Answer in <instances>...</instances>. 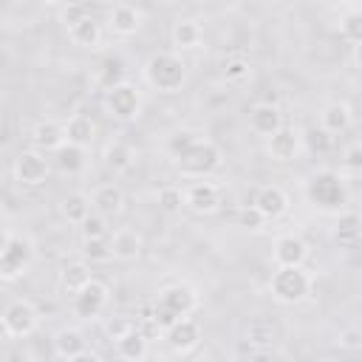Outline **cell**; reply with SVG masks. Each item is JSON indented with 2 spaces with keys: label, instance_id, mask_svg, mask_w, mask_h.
<instances>
[{
  "label": "cell",
  "instance_id": "6da1fadb",
  "mask_svg": "<svg viewBox=\"0 0 362 362\" xmlns=\"http://www.w3.org/2000/svg\"><path fill=\"white\" fill-rule=\"evenodd\" d=\"M144 79L158 93H178L187 82V62L175 51H156L144 62Z\"/></svg>",
  "mask_w": 362,
  "mask_h": 362
},
{
  "label": "cell",
  "instance_id": "7a4b0ae2",
  "mask_svg": "<svg viewBox=\"0 0 362 362\" xmlns=\"http://www.w3.org/2000/svg\"><path fill=\"white\" fill-rule=\"evenodd\" d=\"M269 291L277 303L283 305H294L303 303L311 291V277L305 274L303 266L291 269V266H274L272 277H269Z\"/></svg>",
  "mask_w": 362,
  "mask_h": 362
},
{
  "label": "cell",
  "instance_id": "3957f363",
  "mask_svg": "<svg viewBox=\"0 0 362 362\" xmlns=\"http://www.w3.org/2000/svg\"><path fill=\"white\" fill-rule=\"evenodd\" d=\"M221 167V147L215 144V141H209V139H198L181 158H178V170H181V175H187V178H209L215 170Z\"/></svg>",
  "mask_w": 362,
  "mask_h": 362
},
{
  "label": "cell",
  "instance_id": "277c9868",
  "mask_svg": "<svg viewBox=\"0 0 362 362\" xmlns=\"http://www.w3.org/2000/svg\"><path fill=\"white\" fill-rule=\"evenodd\" d=\"M305 192H308V198H311L317 206H322V209H342L345 201H348V192H345V187H342V178H339V173H334V170H320V173H314V175L308 178V184H305Z\"/></svg>",
  "mask_w": 362,
  "mask_h": 362
},
{
  "label": "cell",
  "instance_id": "5b68a950",
  "mask_svg": "<svg viewBox=\"0 0 362 362\" xmlns=\"http://www.w3.org/2000/svg\"><path fill=\"white\" fill-rule=\"evenodd\" d=\"M105 110L116 122H133L141 116V93L130 82L113 85L105 90Z\"/></svg>",
  "mask_w": 362,
  "mask_h": 362
},
{
  "label": "cell",
  "instance_id": "8992f818",
  "mask_svg": "<svg viewBox=\"0 0 362 362\" xmlns=\"http://www.w3.org/2000/svg\"><path fill=\"white\" fill-rule=\"evenodd\" d=\"M0 325H3L6 337H28L40 325V308L31 300H14L6 305Z\"/></svg>",
  "mask_w": 362,
  "mask_h": 362
},
{
  "label": "cell",
  "instance_id": "52a82bcc",
  "mask_svg": "<svg viewBox=\"0 0 362 362\" xmlns=\"http://www.w3.org/2000/svg\"><path fill=\"white\" fill-rule=\"evenodd\" d=\"M107 303H110V288H107V283H102V280L93 277L82 291H76V294L71 297V311H74V317H79V320H96V317L105 314Z\"/></svg>",
  "mask_w": 362,
  "mask_h": 362
},
{
  "label": "cell",
  "instance_id": "ba28073f",
  "mask_svg": "<svg viewBox=\"0 0 362 362\" xmlns=\"http://www.w3.org/2000/svg\"><path fill=\"white\" fill-rule=\"evenodd\" d=\"M48 173H51V164H48L45 153H40L34 147L17 153V158H14V178L23 187H40V184H45Z\"/></svg>",
  "mask_w": 362,
  "mask_h": 362
},
{
  "label": "cell",
  "instance_id": "9c48e42d",
  "mask_svg": "<svg viewBox=\"0 0 362 362\" xmlns=\"http://www.w3.org/2000/svg\"><path fill=\"white\" fill-rule=\"evenodd\" d=\"M31 263V240L11 235L8 246L0 252V280H17L25 274Z\"/></svg>",
  "mask_w": 362,
  "mask_h": 362
},
{
  "label": "cell",
  "instance_id": "30bf717a",
  "mask_svg": "<svg viewBox=\"0 0 362 362\" xmlns=\"http://www.w3.org/2000/svg\"><path fill=\"white\" fill-rule=\"evenodd\" d=\"M184 206H189L192 212L198 215H209L221 206V189L218 184L201 178V181H192L184 187Z\"/></svg>",
  "mask_w": 362,
  "mask_h": 362
},
{
  "label": "cell",
  "instance_id": "8fae6325",
  "mask_svg": "<svg viewBox=\"0 0 362 362\" xmlns=\"http://www.w3.org/2000/svg\"><path fill=\"white\" fill-rule=\"evenodd\" d=\"M303 150V136L297 127H288L283 124L277 133H272L266 139V153L272 161H294Z\"/></svg>",
  "mask_w": 362,
  "mask_h": 362
},
{
  "label": "cell",
  "instance_id": "7c38bea8",
  "mask_svg": "<svg viewBox=\"0 0 362 362\" xmlns=\"http://www.w3.org/2000/svg\"><path fill=\"white\" fill-rule=\"evenodd\" d=\"M195 305H198V294H195L189 286H181V283L167 286V288H161V294H158V308L167 311V314H173L175 320L189 317V314L195 311Z\"/></svg>",
  "mask_w": 362,
  "mask_h": 362
},
{
  "label": "cell",
  "instance_id": "4fadbf2b",
  "mask_svg": "<svg viewBox=\"0 0 362 362\" xmlns=\"http://www.w3.org/2000/svg\"><path fill=\"white\" fill-rule=\"evenodd\" d=\"M144 23V14L133 3H113L107 8V28L116 37H133Z\"/></svg>",
  "mask_w": 362,
  "mask_h": 362
},
{
  "label": "cell",
  "instance_id": "5bb4252c",
  "mask_svg": "<svg viewBox=\"0 0 362 362\" xmlns=\"http://www.w3.org/2000/svg\"><path fill=\"white\" fill-rule=\"evenodd\" d=\"M164 337H167V345H170L175 354H189V351L198 348V342H201V325H198L195 317H181V320H175V322L164 331Z\"/></svg>",
  "mask_w": 362,
  "mask_h": 362
},
{
  "label": "cell",
  "instance_id": "9a60e30c",
  "mask_svg": "<svg viewBox=\"0 0 362 362\" xmlns=\"http://www.w3.org/2000/svg\"><path fill=\"white\" fill-rule=\"evenodd\" d=\"M283 127V113H280V105L274 102H255L252 110H249V130L269 139L272 133H277Z\"/></svg>",
  "mask_w": 362,
  "mask_h": 362
},
{
  "label": "cell",
  "instance_id": "2e32d148",
  "mask_svg": "<svg viewBox=\"0 0 362 362\" xmlns=\"http://www.w3.org/2000/svg\"><path fill=\"white\" fill-rule=\"evenodd\" d=\"M272 257H274L277 266H291V269H297V266H303V263L308 260V246H305V240L297 238V235H283V238L274 240Z\"/></svg>",
  "mask_w": 362,
  "mask_h": 362
},
{
  "label": "cell",
  "instance_id": "e0dca14e",
  "mask_svg": "<svg viewBox=\"0 0 362 362\" xmlns=\"http://www.w3.org/2000/svg\"><path fill=\"white\" fill-rule=\"evenodd\" d=\"M170 40L175 45V54L178 51H195V48L204 45V25L198 20H192V17H181V20L173 23Z\"/></svg>",
  "mask_w": 362,
  "mask_h": 362
},
{
  "label": "cell",
  "instance_id": "ac0fdd59",
  "mask_svg": "<svg viewBox=\"0 0 362 362\" xmlns=\"http://www.w3.org/2000/svg\"><path fill=\"white\" fill-rule=\"evenodd\" d=\"M252 206H255L266 221H274V218H280V215L288 209V195H286L277 184H266V187H260V189L255 192Z\"/></svg>",
  "mask_w": 362,
  "mask_h": 362
},
{
  "label": "cell",
  "instance_id": "d6986e66",
  "mask_svg": "<svg viewBox=\"0 0 362 362\" xmlns=\"http://www.w3.org/2000/svg\"><path fill=\"white\" fill-rule=\"evenodd\" d=\"M62 130H65V141L76 147H90L96 139V122L88 113H71L62 122Z\"/></svg>",
  "mask_w": 362,
  "mask_h": 362
},
{
  "label": "cell",
  "instance_id": "ffe728a7",
  "mask_svg": "<svg viewBox=\"0 0 362 362\" xmlns=\"http://www.w3.org/2000/svg\"><path fill=\"white\" fill-rule=\"evenodd\" d=\"M68 28V40L79 48H96L102 42V23L88 11L85 17H79L76 23L65 25Z\"/></svg>",
  "mask_w": 362,
  "mask_h": 362
},
{
  "label": "cell",
  "instance_id": "44dd1931",
  "mask_svg": "<svg viewBox=\"0 0 362 362\" xmlns=\"http://www.w3.org/2000/svg\"><path fill=\"white\" fill-rule=\"evenodd\" d=\"M31 144H34V150H40V153H57L62 144H65V130H62V124L59 122H40V124H34V130H31Z\"/></svg>",
  "mask_w": 362,
  "mask_h": 362
},
{
  "label": "cell",
  "instance_id": "7402d4cb",
  "mask_svg": "<svg viewBox=\"0 0 362 362\" xmlns=\"http://www.w3.org/2000/svg\"><path fill=\"white\" fill-rule=\"evenodd\" d=\"M124 206V195L116 184H99L93 192H90V209L105 215V218H113L119 215Z\"/></svg>",
  "mask_w": 362,
  "mask_h": 362
},
{
  "label": "cell",
  "instance_id": "603a6c76",
  "mask_svg": "<svg viewBox=\"0 0 362 362\" xmlns=\"http://www.w3.org/2000/svg\"><path fill=\"white\" fill-rule=\"evenodd\" d=\"M107 240H110V255L116 260H136L141 255V246H144L141 243V235L136 229H127V226L110 232Z\"/></svg>",
  "mask_w": 362,
  "mask_h": 362
},
{
  "label": "cell",
  "instance_id": "cb8c5ba5",
  "mask_svg": "<svg viewBox=\"0 0 362 362\" xmlns=\"http://www.w3.org/2000/svg\"><path fill=\"white\" fill-rule=\"evenodd\" d=\"M113 351H116V356H119L122 362H144V356H147V351H150L147 334L139 331V328H133V331H127L122 339L113 342Z\"/></svg>",
  "mask_w": 362,
  "mask_h": 362
},
{
  "label": "cell",
  "instance_id": "d4e9b609",
  "mask_svg": "<svg viewBox=\"0 0 362 362\" xmlns=\"http://www.w3.org/2000/svg\"><path fill=\"white\" fill-rule=\"evenodd\" d=\"M351 127V107L345 102H331L322 107L320 113V130H325L328 136H339Z\"/></svg>",
  "mask_w": 362,
  "mask_h": 362
},
{
  "label": "cell",
  "instance_id": "484cf974",
  "mask_svg": "<svg viewBox=\"0 0 362 362\" xmlns=\"http://www.w3.org/2000/svg\"><path fill=\"white\" fill-rule=\"evenodd\" d=\"M90 280H93L90 266L82 263V260H74V263H68V266L59 272V288H62L65 294H71V297H74L76 291H82Z\"/></svg>",
  "mask_w": 362,
  "mask_h": 362
},
{
  "label": "cell",
  "instance_id": "4316f807",
  "mask_svg": "<svg viewBox=\"0 0 362 362\" xmlns=\"http://www.w3.org/2000/svg\"><path fill=\"white\" fill-rule=\"evenodd\" d=\"M54 351L62 356V359H74L76 354L88 351V342H85V334L79 328H59L54 334Z\"/></svg>",
  "mask_w": 362,
  "mask_h": 362
},
{
  "label": "cell",
  "instance_id": "83f0119b",
  "mask_svg": "<svg viewBox=\"0 0 362 362\" xmlns=\"http://www.w3.org/2000/svg\"><path fill=\"white\" fill-rule=\"evenodd\" d=\"M59 212H62V218L68 221V223H82L93 209H90V195H85V192H68L65 198H62V204H59Z\"/></svg>",
  "mask_w": 362,
  "mask_h": 362
},
{
  "label": "cell",
  "instance_id": "f1b7e54d",
  "mask_svg": "<svg viewBox=\"0 0 362 362\" xmlns=\"http://www.w3.org/2000/svg\"><path fill=\"white\" fill-rule=\"evenodd\" d=\"M359 235H362V218H359V212H354V209L339 212V221H337V232H334V238H337L342 246H356Z\"/></svg>",
  "mask_w": 362,
  "mask_h": 362
},
{
  "label": "cell",
  "instance_id": "f546056e",
  "mask_svg": "<svg viewBox=\"0 0 362 362\" xmlns=\"http://www.w3.org/2000/svg\"><path fill=\"white\" fill-rule=\"evenodd\" d=\"M274 339H277V328H274L272 320H266V317L249 320V325H246V342L249 345H255V348H272Z\"/></svg>",
  "mask_w": 362,
  "mask_h": 362
},
{
  "label": "cell",
  "instance_id": "4dcf8cb0",
  "mask_svg": "<svg viewBox=\"0 0 362 362\" xmlns=\"http://www.w3.org/2000/svg\"><path fill=\"white\" fill-rule=\"evenodd\" d=\"M54 161H57V167H59L62 173L76 175V173L85 170V147H76V144H68V141H65V144L54 153Z\"/></svg>",
  "mask_w": 362,
  "mask_h": 362
},
{
  "label": "cell",
  "instance_id": "1f68e13d",
  "mask_svg": "<svg viewBox=\"0 0 362 362\" xmlns=\"http://www.w3.org/2000/svg\"><path fill=\"white\" fill-rule=\"evenodd\" d=\"M105 161H107V167L113 173H124V170L133 167L136 153H133V147L127 141H110L107 144V153H105Z\"/></svg>",
  "mask_w": 362,
  "mask_h": 362
},
{
  "label": "cell",
  "instance_id": "d6a6232c",
  "mask_svg": "<svg viewBox=\"0 0 362 362\" xmlns=\"http://www.w3.org/2000/svg\"><path fill=\"white\" fill-rule=\"evenodd\" d=\"M339 34H342L351 45H356V42L362 40V11H359V8H351L345 17H339Z\"/></svg>",
  "mask_w": 362,
  "mask_h": 362
},
{
  "label": "cell",
  "instance_id": "836d02e7",
  "mask_svg": "<svg viewBox=\"0 0 362 362\" xmlns=\"http://www.w3.org/2000/svg\"><path fill=\"white\" fill-rule=\"evenodd\" d=\"M82 252H85V257H88L90 263H107V260H113V255H110V240H107V238H85Z\"/></svg>",
  "mask_w": 362,
  "mask_h": 362
},
{
  "label": "cell",
  "instance_id": "e575fe53",
  "mask_svg": "<svg viewBox=\"0 0 362 362\" xmlns=\"http://www.w3.org/2000/svg\"><path fill=\"white\" fill-rule=\"evenodd\" d=\"M198 139H201V136H198L195 130H178V133H173V136L167 139V153H170L173 158H181Z\"/></svg>",
  "mask_w": 362,
  "mask_h": 362
},
{
  "label": "cell",
  "instance_id": "d590c367",
  "mask_svg": "<svg viewBox=\"0 0 362 362\" xmlns=\"http://www.w3.org/2000/svg\"><path fill=\"white\" fill-rule=\"evenodd\" d=\"M79 229H82V238H110L107 218L99 215V212H90V215L79 223Z\"/></svg>",
  "mask_w": 362,
  "mask_h": 362
},
{
  "label": "cell",
  "instance_id": "8d00e7d4",
  "mask_svg": "<svg viewBox=\"0 0 362 362\" xmlns=\"http://www.w3.org/2000/svg\"><path fill=\"white\" fill-rule=\"evenodd\" d=\"M158 206L164 212H178L184 206V189L181 187H161L158 189Z\"/></svg>",
  "mask_w": 362,
  "mask_h": 362
},
{
  "label": "cell",
  "instance_id": "74e56055",
  "mask_svg": "<svg viewBox=\"0 0 362 362\" xmlns=\"http://www.w3.org/2000/svg\"><path fill=\"white\" fill-rule=\"evenodd\" d=\"M223 76H226V82H243V79L249 76V59L232 57V59L223 65Z\"/></svg>",
  "mask_w": 362,
  "mask_h": 362
},
{
  "label": "cell",
  "instance_id": "f35d334b",
  "mask_svg": "<svg viewBox=\"0 0 362 362\" xmlns=\"http://www.w3.org/2000/svg\"><path fill=\"white\" fill-rule=\"evenodd\" d=\"M238 223L243 226V229H252V232H257V229H263V223H266V218L252 206V204H246V206H240V212H238Z\"/></svg>",
  "mask_w": 362,
  "mask_h": 362
},
{
  "label": "cell",
  "instance_id": "ab89813d",
  "mask_svg": "<svg viewBox=\"0 0 362 362\" xmlns=\"http://www.w3.org/2000/svg\"><path fill=\"white\" fill-rule=\"evenodd\" d=\"M136 325L127 320V317H110L107 322H105V334H107V339L110 342H116V339H122L127 331H133Z\"/></svg>",
  "mask_w": 362,
  "mask_h": 362
},
{
  "label": "cell",
  "instance_id": "60d3db41",
  "mask_svg": "<svg viewBox=\"0 0 362 362\" xmlns=\"http://www.w3.org/2000/svg\"><path fill=\"white\" fill-rule=\"evenodd\" d=\"M305 139H308V147H311L314 153H328V150L334 147V136H328V133L320 130V127H311Z\"/></svg>",
  "mask_w": 362,
  "mask_h": 362
},
{
  "label": "cell",
  "instance_id": "b9f144b4",
  "mask_svg": "<svg viewBox=\"0 0 362 362\" xmlns=\"http://www.w3.org/2000/svg\"><path fill=\"white\" fill-rule=\"evenodd\" d=\"M342 167H345L351 175H356V173L362 170V147H359L356 141L345 147V153H342Z\"/></svg>",
  "mask_w": 362,
  "mask_h": 362
},
{
  "label": "cell",
  "instance_id": "7bdbcfd3",
  "mask_svg": "<svg viewBox=\"0 0 362 362\" xmlns=\"http://www.w3.org/2000/svg\"><path fill=\"white\" fill-rule=\"evenodd\" d=\"M359 345H362V331H359L356 325H348V328L339 331V348H345V351H356Z\"/></svg>",
  "mask_w": 362,
  "mask_h": 362
},
{
  "label": "cell",
  "instance_id": "ee69618b",
  "mask_svg": "<svg viewBox=\"0 0 362 362\" xmlns=\"http://www.w3.org/2000/svg\"><path fill=\"white\" fill-rule=\"evenodd\" d=\"M68 362H99V356L96 354H90V351H82V354H76L74 359H68Z\"/></svg>",
  "mask_w": 362,
  "mask_h": 362
},
{
  "label": "cell",
  "instance_id": "f6af8a7d",
  "mask_svg": "<svg viewBox=\"0 0 362 362\" xmlns=\"http://www.w3.org/2000/svg\"><path fill=\"white\" fill-rule=\"evenodd\" d=\"M11 235H14V232H8L6 226H0V252H3L6 246H8V240H11Z\"/></svg>",
  "mask_w": 362,
  "mask_h": 362
},
{
  "label": "cell",
  "instance_id": "bcb514c9",
  "mask_svg": "<svg viewBox=\"0 0 362 362\" xmlns=\"http://www.w3.org/2000/svg\"><path fill=\"white\" fill-rule=\"evenodd\" d=\"M0 218H3V204H0Z\"/></svg>",
  "mask_w": 362,
  "mask_h": 362
},
{
  "label": "cell",
  "instance_id": "7dc6e473",
  "mask_svg": "<svg viewBox=\"0 0 362 362\" xmlns=\"http://www.w3.org/2000/svg\"><path fill=\"white\" fill-rule=\"evenodd\" d=\"M0 122H3V107H0Z\"/></svg>",
  "mask_w": 362,
  "mask_h": 362
}]
</instances>
